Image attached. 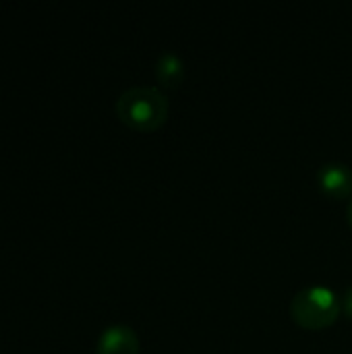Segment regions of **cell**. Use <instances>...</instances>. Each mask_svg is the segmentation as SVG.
I'll return each mask as SVG.
<instances>
[{
    "mask_svg": "<svg viewBox=\"0 0 352 354\" xmlns=\"http://www.w3.org/2000/svg\"><path fill=\"white\" fill-rule=\"evenodd\" d=\"M170 112L168 97L162 89L151 85H135L122 91L116 100L118 118L141 133H149L160 129Z\"/></svg>",
    "mask_w": 352,
    "mask_h": 354,
    "instance_id": "obj_1",
    "label": "cell"
},
{
    "mask_svg": "<svg viewBox=\"0 0 352 354\" xmlns=\"http://www.w3.org/2000/svg\"><path fill=\"white\" fill-rule=\"evenodd\" d=\"M342 313L340 299L328 286H309L295 295L290 303L293 319L305 330L330 328Z\"/></svg>",
    "mask_w": 352,
    "mask_h": 354,
    "instance_id": "obj_2",
    "label": "cell"
},
{
    "mask_svg": "<svg viewBox=\"0 0 352 354\" xmlns=\"http://www.w3.org/2000/svg\"><path fill=\"white\" fill-rule=\"evenodd\" d=\"M317 185L332 199H346L352 193V168L344 162H328L317 170Z\"/></svg>",
    "mask_w": 352,
    "mask_h": 354,
    "instance_id": "obj_3",
    "label": "cell"
},
{
    "mask_svg": "<svg viewBox=\"0 0 352 354\" xmlns=\"http://www.w3.org/2000/svg\"><path fill=\"white\" fill-rule=\"evenodd\" d=\"M95 354H139V336L129 326H110L100 334Z\"/></svg>",
    "mask_w": 352,
    "mask_h": 354,
    "instance_id": "obj_4",
    "label": "cell"
},
{
    "mask_svg": "<svg viewBox=\"0 0 352 354\" xmlns=\"http://www.w3.org/2000/svg\"><path fill=\"white\" fill-rule=\"evenodd\" d=\"M156 79H158V83L162 87L176 89L185 79V62H183V58L172 50H164L156 60Z\"/></svg>",
    "mask_w": 352,
    "mask_h": 354,
    "instance_id": "obj_5",
    "label": "cell"
},
{
    "mask_svg": "<svg viewBox=\"0 0 352 354\" xmlns=\"http://www.w3.org/2000/svg\"><path fill=\"white\" fill-rule=\"evenodd\" d=\"M340 307H342V313L352 319V284L344 290V295H342V299H340Z\"/></svg>",
    "mask_w": 352,
    "mask_h": 354,
    "instance_id": "obj_6",
    "label": "cell"
},
{
    "mask_svg": "<svg viewBox=\"0 0 352 354\" xmlns=\"http://www.w3.org/2000/svg\"><path fill=\"white\" fill-rule=\"evenodd\" d=\"M349 224H351V228H352V199H351V205H349Z\"/></svg>",
    "mask_w": 352,
    "mask_h": 354,
    "instance_id": "obj_7",
    "label": "cell"
}]
</instances>
